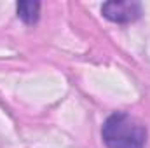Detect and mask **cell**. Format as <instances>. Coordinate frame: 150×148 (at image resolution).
Instances as JSON below:
<instances>
[{"instance_id":"cell-1","label":"cell","mask_w":150,"mask_h":148,"mask_svg":"<svg viewBox=\"0 0 150 148\" xmlns=\"http://www.w3.org/2000/svg\"><path fill=\"white\" fill-rule=\"evenodd\" d=\"M107 148H145L147 129L133 115L117 111L110 115L101 129Z\"/></svg>"},{"instance_id":"cell-2","label":"cell","mask_w":150,"mask_h":148,"mask_svg":"<svg viewBox=\"0 0 150 148\" xmlns=\"http://www.w3.org/2000/svg\"><path fill=\"white\" fill-rule=\"evenodd\" d=\"M101 14L113 23H133L142 16V4L136 0H112L101 5Z\"/></svg>"},{"instance_id":"cell-3","label":"cell","mask_w":150,"mask_h":148,"mask_svg":"<svg viewBox=\"0 0 150 148\" xmlns=\"http://www.w3.org/2000/svg\"><path fill=\"white\" fill-rule=\"evenodd\" d=\"M18 16L26 23V25H35L40 16V4L33 0H25L18 4Z\"/></svg>"}]
</instances>
